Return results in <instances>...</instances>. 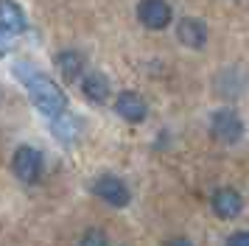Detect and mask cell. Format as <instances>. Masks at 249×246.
Instances as JSON below:
<instances>
[{"label":"cell","mask_w":249,"mask_h":246,"mask_svg":"<svg viewBox=\"0 0 249 246\" xmlns=\"http://www.w3.org/2000/svg\"><path fill=\"white\" fill-rule=\"evenodd\" d=\"M0 25L9 28L12 34H23L25 25H28L23 6L14 3V0H0Z\"/></svg>","instance_id":"8fae6325"},{"label":"cell","mask_w":249,"mask_h":246,"mask_svg":"<svg viewBox=\"0 0 249 246\" xmlns=\"http://www.w3.org/2000/svg\"><path fill=\"white\" fill-rule=\"evenodd\" d=\"M227 246H249V232L241 229V232H232L227 238Z\"/></svg>","instance_id":"9a60e30c"},{"label":"cell","mask_w":249,"mask_h":246,"mask_svg":"<svg viewBox=\"0 0 249 246\" xmlns=\"http://www.w3.org/2000/svg\"><path fill=\"white\" fill-rule=\"evenodd\" d=\"M14 76L25 84L31 104H34L45 118L53 121V118H59V115L68 112V95L62 92V87H59L51 76H45L42 70H36L28 59H23V62L14 65Z\"/></svg>","instance_id":"6da1fadb"},{"label":"cell","mask_w":249,"mask_h":246,"mask_svg":"<svg viewBox=\"0 0 249 246\" xmlns=\"http://www.w3.org/2000/svg\"><path fill=\"white\" fill-rule=\"evenodd\" d=\"M12 171L14 176L25 185H36L42 179V154L34 145H20L12 157Z\"/></svg>","instance_id":"7a4b0ae2"},{"label":"cell","mask_w":249,"mask_h":246,"mask_svg":"<svg viewBox=\"0 0 249 246\" xmlns=\"http://www.w3.org/2000/svg\"><path fill=\"white\" fill-rule=\"evenodd\" d=\"M177 36H179L182 45L199 51V48H204V42H207V25H204L202 20H196V17H185V20H179V25H177Z\"/></svg>","instance_id":"ba28073f"},{"label":"cell","mask_w":249,"mask_h":246,"mask_svg":"<svg viewBox=\"0 0 249 246\" xmlns=\"http://www.w3.org/2000/svg\"><path fill=\"white\" fill-rule=\"evenodd\" d=\"M165 246H193V244L188 241V238H171V241H168Z\"/></svg>","instance_id":"2e32d148"},{"label":"cell","mask_w":249,"mask_h":246,"mask_svg":"<svg viewBox=\"0 0 249 246\" xmlns=\"http://www.w3.org/2000/svg\"><path fill=\"white\" fill-rule=\"evenodd\" d=\"M213 212L218 215V218H224V221H232L235 215H241V210H244V199H241V193L232 188H221L213 193Z\"/></svg>","instance_id":"52a82bcc"},{"label":"cell","mask_w":249,"mask_h":246,"mask_svg":"<svg viewBox=\"0 0 249 246\" xmlns=\"http://www.w3.org/2000/svg\"><path fill=\"white\" fill-rule=\"evenodd\" d=\"M109 78L98 73V70H92V73H84L81 76V92H84V98L92 101V104H104V101L109 98Z\"/></svg>","instance_id":"9c48e42d"},{"label":"cell","mask_w":249,"mask_h":246,"mask_svg":"<svg viewBox=\"0 0 249 246\" xmlns=\"http://www.w3.org/2000/svg\"><path fill=\"white\" fill-rule=\"evenodd\" d=\"M53 65H56V70L62 73V78L65 81H76V78H81V73H84V56L79 53V51H59L56 56H53Z\"/></svg>","instance_id":"30bf717a"},{"label":"cell","mask_w":249,"mask_h":246,"mask_svg":"<svg viewBox=\"0 0 249 246\" xmlns=\"http://www.w3.org/2000/svg\"><path fill=\"white\" fill-rule=\"evenodd\" d=\"M51 132H53V137H56L59 143H73L76 134H79V121L65 112V115H59V118L51 121Z\"/></svg>","instance_id":"7c38bea8"},{"label":"cell","mask_w":249,"mask_h":246,"mask_svg":"<svg viewBox=\"0 0 249 246\" xmlns=\"http://www.w3.org/2000/svg\"><path fill=\"white\" fill-rule=\"evenodd\" d=\"M210 132H213L215 140L232 145L244 137V121L232 109H215L213 118H210Z\"/></svg>","instance_id":"277c9868"},{"label":"cell","mask_w":249,"mask_h":246,"mask_svg":"<svg viewBox=\"0 0 249 246\" xmlns=\"http://www.w3.org/2000/svg\"><path fill=\"white\" fill-rule=\"evenodd\" d=\"M14 36H17V34H12L9 28H3V25H0V56H6L14 48Z\"/></svg>","instance_id":"5bb4252c"},{"label":"cell","mask_w":249,"mask_h":246,"mask_svg":"<svg viewBox=\"0 0 249 246\" xmlns=\"http://www.w3.org/2000/svg\"><path fill=\"white\" fill-rule=\"evenodd\" d=\"M137 20L151 31H162L174 20V11L165 0H140L137 3Z\"/></svg>","instance_id":"5b68a950"},{"label":"cell","mask_w":249,"mask_h":246,"mask_svg":"<svg viewBox=\"0 0 249 246\" xmlns=\"http://www.w3.org/2000/svg\"><path fill=\"white\" fill-rule=\"evenodd\" d=\"M115 112L129 123H143L148 115V104L143 101V95H137L132 89H124L118 98H115Z\"/></svg>","instance_id":"8992f818"},{"label":"cell","mask_w":249,"mask_h":246,"mask_svg":"<svg viewBox=\"0 0 249 246\" xmlns=\"http://www.w3.org/2000/svg\"><path fill=\"white\" fill-rule=\"evenodd\" d=\"M92 193L101 201L112 204V207H126L132 201V190L121 176H112V174H101V176L92 182Z\"/></svg>","instance_id":"3957f363"},{"label":"cell","mask_w":249,"mask_h":246,"mask_svg":"<svg viewBox=\"0 0 249 246\" xmlns=\"http://www.w3.org/2000/svg\"><path fill=\"white\" fill-rule=\"evenodd\" d=\"M79 246H109V244H107V235L101 229H87V232L81 235Z\"/></svg>","instance_id":"4fadbf2b"}]
</instances>
